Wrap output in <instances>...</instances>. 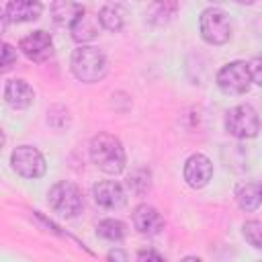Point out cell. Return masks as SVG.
<instances>
[{"label":"cell","instance_id":"ac0fdd59","mask_svg":"<svg viewBox=\"0 0 262 262\" xmlns=\"http://www.w3.org/2000/svg\"><path fill=\"white\" fill-rule=\"evenodd\" d=\"M96 235L108 242H121L127 235V225L119 219H102L96 225Z\"/></svg>","mask_w":262,"mask_h":262},{"label":"cell","instance_id":"5bb4252c","mask_svg":"<svg viewBox=\"0 0 262 262\" xmlns=\"http://www.w3.org/2000/svg\"><path fill=\"white\" fill-rule=\"evenodd\" d=\"M70 33H72V39L76 43H88L92 39L98 37V18L90 12H82L72 25H70Z\"/></svg>","mask_w":262,"mask_h":262},{"label":"cell","instance_id":"7c38bea8","mask_svg":"<svg viewBox=\"0 0 262 262\" xmlns=\"http://www.w3.org/2000/svg\"><path fill=\"white\" fill-rule=\"evenodd\" d=\"M4 98L8 102V106L16 108V111H23V108H29L35 100V90L33 86L23 80V78H14L10 82H6V88H4Z\"/></svg>","mask_w":262,"mask_h":262},{"label":"cell","instance_id":"f1b7e54d","mask_svg":"<svg viewBox=\"0 0 262 262\" xmlns=\"http://www.w3.org/2000/svg\"><path fill=\"white\" fill-rule=\"evenodd\" d=\"M4 139H6V137H4V131H2V127H0V149H2V145H4Z\"/></svg>","mask_w":262,"mask_h":262},{"label":"cell","instance_id":"52a82bcc","mask_svg":"<svg viewBox=\"0 0 262 262\" xmlns=\"http://www.w3.org/2000/svg\"><path fill=\"white\" fill-rule=\"evenodd\" d=\"M10 166L23 178H41L47 170V162L35 145L14 147L10 154Z\"/></svg>","mask_w":262,"mask_h":262},{"label":"cell","instance_id":"6da1fadb","mask_svg":"<svg viewBox=\"0 0 262 262\" xmlns=\"http://www.w3.org/2000/svg\"><path fill=\"white\" fill-rule=\"evenodd\" d=\"M90 160L100 172L117 176L123 172L127 156L119 137L111 133H98L90 139Z\"/></svg>","mask_w":262,"mask_h":262},{"label":"cell","instance_id":"9c48e42d","mask_svg":"<svg viewBox=\"0 0 262 262\" xmlns=\"http://www.w3.org/2000/svg\"><path fill=\"white\" fill-rule=\"evenodd\" d=\"M213 178V164L203 154H192L184 162V180L192 188H203Z\"/></svg>","mask_w":262,"mask_h":262},{"label":"cell","instance_id":"7a4b0ae2","mask_svg":"<svg viewBox=\"0 0 262 262\" xmlns=\"http://www.w3.org/2000/svg\"><path fill=\"white\" fill-rule=\"evenodd\" d=\"M70 68L72 74L86 84H94L100 82L106 72H108V61L106 55L94 47V45H80L72 51V59H70Z\"/></svg>","mask_w":262,"mask_h":262},{"label":"cell","instance_id":"cb8c5ba5","mask_svg":"<svg viewBox=\"0 0 262 262\" xmlns=\"http://www.w3.org/2000/svg\"><path fill=\"white\" fill-rule=\"evenodd\" d=\"M260 68H262V61L260 57H254L252 61H248V72H250V78H252V84H262V74H260Z\"/></svg>","mask_w":262,"mask_h":262},{"label":"cell","instance_id":"2e32d148","mask_svg":"<svg viewBox=\"0 0 262 262\" xmlns=\"http://www.w3.org/2000/svg\"><path fill=\"white\" fill-rule=\"evenodd\" d=\"M260 199H262V190L258 182H246L235 190V201L244 211H256L260 207Z\"/></svg>","mask_w":262,"mask_h":262},{"label":"cell","instance_id":"ba28073f","mask_svg":"<svg viewBox=\"0 0 262 262\" xmlns=\"http://www.w3.org/2000/svg\"><path fill=\"white\" fill-rule=\"evenodd\" d=\"M20 51L33 61H45L53 55V39L47 31L39 29L20 39Z\"/></svg>","mask_w":262,"mask_h":262},{"label":"cell","instance_id":"83f0119b","mask_svg":"<svg viewBox=\"0 0 262 262\" xmlns=\"http://www.w3.org/2000/svg\"><path fill=\"white\" fill-rule=\"evenodd\" d=\"M180 262H203L201 258H196V256H186V258H182Z\"/></svg>","mask_w":262,"mask_h":262},{"label":"cell","instance_id":"7402d4cb","mask_svg":"<svg viewBox=\"0 0 262 262\" xmlns=\"http://www.w3.org/2000/svg\"><path fill=\"white\" fill-rule=\"evenodd\" d=\"M14 63H16V49L12 45L0 41V74L8 72Z\"/></svg>","mask_w":262,"mask_h":262},{"label":"cell","instance_id":"e0dca14e","mask_svg":"<svg viewBox=\"0 0 262 262\" xmlns=\"http://www.w3.org/2000/svg\"><path fill=\"white\" fill-rule=\"evenodd\" d=\"M49 10H51V16H53V20L57 25L70 27L84 12V6L82 4H76V2H53Z\"/></svg>","mask_w":262,"mask_h":262},{"label":"cell","instance_id":"277c9868","mask_svg":"<svg viewBox=\"0 0 262 262\" xmlns=\"http://www.w3.org/2000/svg\"><path fill=\"white\" fill-rule=\"evenodd\" d=\"M201 37L209 45H223L231 37L229 14L219 6H209L201 12Z\"/></svg>","mask_w":262,"mask_h":262},{"label":"cell","instance_id":"603a6c76","mask_svg":"<svg viewBox=\"0 0 262 262\" xmlns=\"http://www.w3.org/2000/svg\"><path fill=\"white\" fill-rule=\"evenodd\" d=\"M129 186H131V190H135V192H145L147 190V186H149V172L147 170H137V172H133L131 176H129Z\"/></svg>","mask_w":262,"mask_h":262},{"label":"cell","instance_id":"d6986e66","mask_svg":"<svg viewBox=\"0 0 262 262\" xmlns=\"http://www.w3.org/2000/svg\"><path fill=\"white\" fill-rule=\"evenodd\" d=\"M176 10H178L176 2H156V4H151L147 8V18L154 25H166L168 20H172Z\"/></svg>","mask_w":262,"mask_h":262},{"label":"cell","instance_id":"4fadbf2b","mask_svg":"<svg viewBox=\"0 0 262 262\" xmlns=\"http://www.w3.org/2000/svg\"><path fill=\"white\" fill-rule=\"evenodd\" d=\"M4 12L8 23H29L41 16L43 6L35 0H12L4 6Z\"/></svg>","mask_w":262,"mask_h":262},{"label":"cell","instance_id":"30bf717a","mask_svg":"<svg viewBox=\"0 0 262 262\" xmlns=\"http://www.w3.org/2000/svg\"><path fill=\"white\" fill-rule=\"evenodd\" d=\"M94 203L102 209H121L127 203L125 188L115 180H102L92 186Z\"/></svg>","mask_w":262,"mask_h":262},{"label":"cell","instance_id":"44dd1931","mask_svg":"<svg viewBox=\"0 0 262 262\" xmlns=\"http://www.w3.org/2000/svg\"><path fill=\"white\" fill-rule=\"evenodd\" d=\"M244 237L250 242V246L254 248H262V223L252 219V221H246L244 223Z\"/></svg>","mask_w":262,"mask_h":262},{"label":"cell","instance_id":"5b68a950","mask_svg":"<svg viewBox=\"0 0 262 262\" xmlns=\"http://www.w3.org/2000/svg\"><path fill=\"white\" fill-rule=\"evenodd\" d=\"M225 131L237 139H252L260 131V119L252 104H237L225 115Z\"/></svg>","mask_w":262,"mask_h":262},{"label":"cell","instance_id":"d4e9b609","mask_svg":"<svg viewBox=\"0 0 262 262\" xmlns=\"http://www.w3.org/2000/svg\"><path fill=\"white\" fill-rule=\"evenodd\" d=\"M137 262H164V258L154 250H143V252H139Z\"/></svg>","mask_w":262,"mask_h":262},{"label":"cell","instance_id":"8992f818","mask_svg":"<svg viewBox=\"0 0 262 262\" xmlns=\"http://www.w3.org/2000/svg\"><path fill=\"white\" fill-rule=\"evenodd\" d=\"M219 90L223 94L229 96H237V94H246L252 86V78L248 72V63L246 61H229L225 63L215 78Z\"/></svg>","mask_w":262,"mask_h":262},{"label":"cell","instance_id":"ffe728a7","mask_svg":"<svg viewBox=\"0 0 262 262\" xmlns=\"http://www.w3.org/2000/svg\"><path fill=\"white\" fill-rule=\"evenodd\" d=\"M47 123H49V127H53L55 131L68 129L70 123H72V117H70L68 106H63V104H51V106L47 108Z\"/></svg>","mask_w":262,"mask_h":262},{"label":"cell","instance_id":"3957f363","mask_svg":"<svg viewBox=\"0 0 262 262\" xmlns=\"http://www.w3.org/2000/svg\"><path fill=\"white\" fill-rule=\"evenodd\" d=\"M47 203L55 213H59L61 217H68V219L78 217L84 209L82 190L74 182H68V180H61L49 188Z\"/></svg>","mask_w":262,"mask_h":262},{"label":"cell","instance_id":"4316f807","mask_svg":"<svg viewBox=\"0 0 262 262\" xmlns=\"http://www.w3.org/2000/svg\"><path fill=\"white\" fill-rule=\"evenodd\" d=\"M6 25H8V20H6V12H4V8L0 6V35L6 31Z\"/></svg>","mask_w":262,"mask_h":262},{"label":"cell","instance_id":"9a60e30c","mask_svg":"<svg viewBox=\"0 0 262 262\" xmlns=\"http://www.w3.org/2000/svg\"><path fill=\"white\" fill-rule=\"evenodd\" d=\"M96 18H98V25H100L102 29L117 33V31H121L123 25H125V10H123L121 4H104V6L98 10Z\"/></svg>","mask_w":262,"mask_h":262},{"label":"cell","instance_id":"484cf974","mask_svg":"<svg viewBox=\"0 0 262 262\" xmlns=\"http://www.w3.org/2000/svg\"><path fill=\"white\" fill-rule=\"evenodd\" d=\"M108 262H129V260H127V254L123 250L115 248V250L108 252Z\"/></svg>","mask_w":262,"mask_h":262},{"label":"cell","instance_id":"8fae6325","mask_svg":"<svg viewBox=\"0 0 262 262\" xmlns=\"http://www.w3.org/2000/svg\"><path fill=\"white\" fill-rule=\"evenodd\" d=\"M133 227L139 233H147V235H156L164 229V219L160 215V211L147 203H141L135 207L133 211Z\"/></svg>","mask_w":262,"mask_h":262}]
</instances>
